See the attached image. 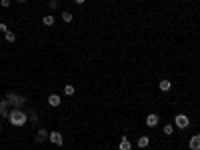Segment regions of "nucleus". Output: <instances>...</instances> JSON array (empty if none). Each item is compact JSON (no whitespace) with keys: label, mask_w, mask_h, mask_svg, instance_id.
Instances as JSON below:
<instances>
[{"label":"nucleus","mask_w":200,"mask_h":150,"mask_svg":"<svg viewBox=\"0 0 200 150\" xmlns=\"http://www.w3.org/2000/svg\"><path fill=\"white\" fill-rule=\"evenodd\" d=\"M26 120H28V116H26V112L22 108H12L8 112V122L12 126H24Z\"/></svg>","instance_id":"nucleus-1"},{"label":"nucleus","mask_w":200,"mask_h":150,"mask_svg":"<svg viewBox=\"0 0 200 150\" xmlns=\"http://www.w3.org/2000/svg\"><path fill=\"white\" fill-rule=\"evenodd\" d=\"M6 96H8V104H14V108H20V106L26 102L24 96H16L14 92H8Z\"/></svg>","instance_id":"nucleus-2"},{"label":"nucleus","mask_w":200,"mask_h":150,"mask_svg":"<svg viewBox=\"0 0 200 150\" xmlns=\"http://www.w3.org/2000/svg\"><path fill=\"white\" fill-rule=\"evenodd\" d=\"M174 124L180 128V130H186V128L190 126V120H188V116H186V114H176Z\"/></svg>","instance_id":"nucleus-3"},{"label":"nucleus","mask_w":200,"mask_h":150,"mask_svg":"<svg viewBox=\"0 0 200 150\" xmlns=\"http://www.w3.org/2000/svg\"><path fill=\"white\" fill-rule=\"evenodd\" d=\"M48 140H50L54 146H62V142H64L60 132H50V134H48Z\"/></svg>","instance_id":"nucleus-4"},{"label":"nucleus","mask_w":200,"mask_h":150,"mask_svg":"<svg viewBox=\"0 0 200 150\" xmlns=\"http://www.w3.org/2000/svg\"><path fill=\"white\" fill-rule=\"evenodd\" d=\"M158 122H160L158 114H148V116H146V126H148V128H154V126H158Z\"/></svg>","instance_id":"nucleus-5"},{"label":"nucleus","mask_w":200,"mask_h":150,"mask_svg":"<svg viewBox=\"0 0 200 150\" xmlns=\"http://www.w3.org/2000/svg\"><path fill=\"white\" fill-rule=\"evenodd\" d=\"M188 148H190V150H200V138H198L196 134L190 138V142H188Z\"/></svg>","instance_id":"nucleus-6"},{"label":"nucleus","mask_w":200,"mask_h":150,"mask_svg":"<svg viewBox=\"0 0 200 150\" xmlns=\"http://www.w3.org/2000/svg\"><path fill=\"white\" fill-rule=\"evenodd\" d=\"M48 104H50V106H60V96H58V94H50V96H48Z\"/></svg>","instance_id":"nucleus-7"},{"label":"nucleus","mask_w":200,"mask_h":150,"mask_svg":"<svg viewBox=\"0 0 200 150\" xmlns=\"http://www.w3.org/2000/svg\"><path fill=\"white\" fill-rule=\"evenodd\" d=\"M48 138V132H46V128H40L38 130V134H36V142H44Z\"/></svg>","instance_id":"nucleus-8"},{"label":"nucleus","mask_w":200,"mask_h":150,"mask_svg":"<svg viewBox=\"0 0 200 150\" xmlns=\"http://www.w3.org/2000/svg\"><path fill=\"white\" fill-rule=\"evenodd\" d=\"M118 148H120V150H130V148H132V144H130V140H128L126 136H124L122 140H120V146H118Z\"/></svg>","instance_id":"nucleus-9"},{"label":"nucleus","mask_w":200,"mask_h":150,"mask_svg":"<svg viewBox=\"0 0 200 150\" xmlns=\"http://www.w3.org/2000/svg\"><path fill=\"white\" fill-rule=\"evenodd\" d=\"M158 86H160V90H162V92H168L172 84H170V80H160V84H158Z\"/></svg>","instance_id":"nucleus-10"},{"label":"nucleus","mask_w":200,"mask_h":150,"mask_svg":"<svg viewBox=\"0 0 200 150\" xmlns=\"http://www.w3.org/2000/svg\"><path fill=\"white\" fill-rule=\"evenodd\" d=\"M148 142H150V138H148V136H140V138H138V148H146V146H148Z\"/></svg>","instance_id":"nucleus-11"},{"label":"nucleus","mask_w":200,"mask_h":150,"mask_svg":"<svg viewBox=\"0 0 200 150\" xmlns=\"http://www.w3.org/2000/svg\"><path fill=\"white\" fill-rule=\"evenodd\" d=\"M42 22H44V26H52L54 24V16L52 14H46L44 18H42Z\"/></svg>","instance_id":"nucleus-12"},{"label":"nucleus","mask_w":200,"mask_h":150,"mask_svg":"<svg viewBox=\"0 0 200 150\" xmlns=\"http://www.w3.org/2000/svg\"><path fill=\"white\" fill-rule=\"evenodd\" d=\"M74 92H76V90H74L72 84H66V86H64V94L66 96H74Z\"/></svg>","instance_id":"nucleus-13"},{"label":"nucleus","mask_w":200,"mask_h":150,"mask_svg":"<svg viewBox=\"0 0 200 150\" xmlns=\"http://www.w3.org/2000/svg\"><path fill=\"white\" fill-rule=\"evenodd\" d=\"M62 20H64V22H72V12H70V10H64V12H62Z\"/></svg>","instance_id":"nucleus-14"},{"label":"nucleus","mask_w":200,"mask_h":150,"mask_svg":"<svg viewBox=\"0 0 200 150\" xmlns=\"http://www.w3.org/2000/svg\"><path fill=\"white\" fill-rule=\"evenodd\" d=\"M4 38H6V42H14L16 40V34H14V32H4Z\"/></svg>","instance_id":"nucleus-15"},{"label":"nucleus","mask_w":200,"mask_h":150,"mask_svg":"<svg viewBox=\"0 0 200 150\" xmlns=\"http://www.w3.org/2000/svg\"><path fill=\"white\" fill-rule=\"evenodd\" d=\"M172 132H174V126H172V124H164V134L172 136Z\"/></svg>","instance_id":"nucleus-16"},{"label":"nucleus","mask_w":200,"mask_h":150,"mask_svg":"<svg viewBox=\"0 0 200 150\" xmlns=\"http://www.w3.org/2000/svg\"><path fill=\"white\" fill-rule=\"evenodd\" d=\"M6 106H8V102H0V116H8Z\"/></svg>","instance_id":"nucleus-17"},{"label":"nucleus","mask_w":200,"mask_h":150,"mask_svg":"<svg viewBox=\"0 0 200 150\" xmlns=\"http://www.w3.org/2000/svg\"><path fill=\"white\" fill-rule=\"evenodd\" d=\"M0 6H2V8H8V6H10V0H0Z\"/></svg>","instance_id":"nucleus-18"},{"label":"nucleus","mask_w":200,"mask_h":150,"mask_svg":"<svg viewBox=\"0 0 200 150\" xmlns=\"http://www.w3.org/2000/svg\"><path fill=\"white\" fill-rule=\"evenodd\" d=\"M0 32H8V26L4 22H0Z\"/></svg>","instance_id":"nucleus-19"},{"label":"nucleus","mask_w":200,"mask_h":150,"mask_svg":"<svg viewBox=\"0 0 200 150\" xmlns=\"http://www.w3.org/2000/svg\"><path fill=\"white\" fill-rule=\"evenodd\" d=\"M50 8H52V10L58 8V2H56V0H50Z\"/></svg>","instance_id":"nucleus-20"},{"label":"nucleus","mask_w":200,"mask_h":150,"mask_svg":"<svg viewBox=\"0 0 200 150\" xmlns=\"http://www.w3.org/2000/svg\"><path fill=\"white\" fill-rule=\"evenodd\" d=\"M74 2H76L78 6H80V4H84V0H74Z\"/></svg>","instance_id":"nucleus-21"},{"label":"nucleus","mask_w":200,"mask_h":150,"mask_svg":"<svg viewBox=\"0 0 200 150\" xmlns=\"http://www.w3.org/2000/svg\"><path fill=\"white\" fill-rule=\"evenodd\" d=\"M16 2H26V0H16Z\"/></svg>","instance_id":"nucleus-22"},{"label":"nucleus","mask_w":200,"mask_h":150,"mask_svg":"<svg viewBox=\"0 0 200 150\" xmlns=\"http://www.w3.org/2000/svg\"><path fill=\"white\" fill-rule=\"evenodd\" d=\"M198 138H200V132H198Z\"/></svg>","instance_id":"nucleus-23"},{"label":"nucleus","mask_w":200,"mask_h":150,"mask_svg":"<svg viewBox=\"0 0 200 150\" xmlns=\"http://www.w3.org/2000/svg\"><path fill=\"white\" fill-rule=\"evenodd\" d=\"M0 128H2V124H0Z\"/></svg>","instance_id":"nucleus-24"}]
</instances>
